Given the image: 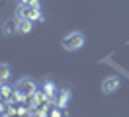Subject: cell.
<instances>
[{"label": "cell", "mask_w": 129, "mask_h": 117, "mask_svg": "<svg viewBox=\"0 0 129 117\" xmlns=\"http://www.w3.org/2000/svg\"><path fill=\"white\" fill-rule=\"evenodd\" d=\"M86 43V39H84V33L82 31H71V33H67L63 39H61V45H63L64 51H80L82 47Z\"/></svg>", "instance_id": "6da1fadb"}, {"label": "cell", "mask_w": 129, "mask_h": 117, "mask_svg": "<svg viewBox=\"0 0 129 117\" xmlns=\"http://www.w3.org/2000/svg\"><path fill=\"white\" fill-rule=\"evenodd\" d=\"M14 88H16V90L22 94V96H24L25 100H27V98H29L31 94L37 92V86H35V82H33L31 78H27V76L20 78V80L16 82V86H14Z\"/></svg>", "instance_id": "7a4b0ae2"}, {"label": "cell", "mask_w": 129, "mask_h": 117, "mask_svg": "<svg viewBox=\"0 0 129 117\" xmlns=\"http://www.w3.org/2000/svg\"><path fill=\"white\" fill-rule=\"evenodd\" d=\"M119 86H121V82H119L117 76H108V78L102 80V92L104 94H113V92L119 90Z\"/></svg>", "instance_id": "3957f363"}, {"label": "cell", "mask_w": 129, "mask_h": 117, "mask_svg": "<svg viewBox=\"0 0 129 117\" xmlns=\"http://www.w3.org/2000/svg\"><path fill=\"white\" fill-rule=\"evenodd\" d=\"M16 27H18V33H20V35H27V33H31V29H33V22L29 18H22V20L16 22Z\"/></svg>", "instance_id": "277c9868"}, {"label": "cell", "mask_w": 129, "mask_h": 117, "mask_svg": "<svg viewBox=\"0 0 129 117\" xmlns=\"http://www.w3.org/2000/svg\"><path fill=\"white\" fill-rule=\"evenodd\" d=\"M69 100H71V90L69 88H63V90H59V94L55 96V103L59 107H67L69 105Z\"/></svg>", "instance_id": "5b68a950"}, {"label": "cell", "mask_w": 129, "mask_h": 117, "mask_svg": "<svg viewBox=\"0 0 129 117\" xmlns=\"http://www.w3.org/2000/svg\"><path fill=\"white\" fill-rule=\"evenodd\" d=\"M27 18L31 22H43V14H41V4H31L29 6V12H27Z\"/></svg>", "instance_id": "8992f818"}, {"label": "cell", "mask_w": 129, "mask_h": 117, "mask_svg": "<svg viewBox=\"0 0 129 117\" xmlns=\"http://www.w3.org/2000/svg\"><path fill=\"white\" fill-rule=\"evenodd\" d=\"M41 90H43V92L47 94L49 98H53V96L57 94V88H55V84H53V80H49V78L41 82Z\"/></svg>", "instance_id": "52a82bcc"}, {"label": "cell", "mask_w": 129, "mask_h": 117, "mask_svg": "<svg viewBox=\"0 0 129 117\" xmlns=\"http://www.w3.org/2000/svg\"><path fill=\"white\" fill-rule=\"evenodd\" d=\"M12 76V70H10V64L6 62H0V82H6Z\"/></svg>", "instance_id": "ba28073f"}, {"label": "cell", "mask_w": 129, "mask_h": 117, "mask_svg": "<svg viewBox=\"0 0 129 117\" xmlns=\"http://www.w3.org/2000/svg\"><path fill=\"white\" fill-rule=\"evenodd\" d=\"M27 12H29V6L25 4V2H20L16 8V18L18 20H22V18H27Z\"/></svg>", "instance_id": "9c48e42d"}, {"label": "cell", "mask_w": 129, "mask_h": 117, "mask_svg": "<svg viewBox=\"0 0 129 117\" xmlns=\"http://www.w3.org/2000/svg\"><path fill=\"white\" fill-rule=\"evenodd\" d=\"M14 31H18L16 23H14V22H10V20H6V22H4V29H2V33H4L6 37H8V35H12Z\"/></svg>", "instance_id": "30bf717a"}, {"label": "cell", "mask_w": 129, "mask_h": 117, "mask_svg": "<svg viewBox=\"0 0 129 117\" xmlns=\"http://www.w3.org/2000/svg\"><path fill=\"white\" fill-rule=\"evenodd\" d=\"M12 90H14V88H10V86H6L4 82H2V88H0V100H8L10 96H12Z\"/></svg>", "instance_id": "8fae6325"}, {"label": "cell", "mask_w": 129, "mask_h": 117, "mask_svg": "<svg viewBox=\"0 0 129 117\" xmlns=\"http://www.w3.org/2000/svg\"><path fill=\"white\" fill-rule=\"evenodd\" d=\"M16 113H20V115H24V113H29V109H25V107H20V109H16Z\"/></svg>", "instance_id": "7c38bea8"}, {"label": "cell", "mask_w": 129, "mask_h": 117, "mask_svg": "<svg viewBox=\"0 0 129 117\" xmlns=\"http://www.w3.org/2000/svg\"><path fill=\"white\" fill-rule=\"evenodd\" d=\"M0 88H2V82H0Z\"/></svg>", "instance_id": "4fadbf2b"}, {"label": "cell", "mask_w": 129, "mask_h": 117, "mask_svg": "<svg viewBox=\"0 0 129 117\" xmlns=\"http://www.w3.org/2000/svg\"><path fill=\"white\" fill-rule=\"evenodd\" d=\"M20 2H22V0H20Z\"/></svg>", "instance_id": "5bb4252c"}]
</instances>
